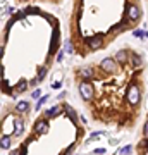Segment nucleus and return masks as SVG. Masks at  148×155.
Returning <instances> with one entry per match:
<instances>
[{
	"instance_id": "nucleus-1",
	"label": "nucleus",
	"mask_w": 148,
	"mask_h": 155,
	"mask_svg": "<svg viewBox=\"0 0 148 155\" xmlns=\"http://www.w3.org/2000/svg\"><path fill=\"white\" fill-rule=\"evenodd\" d=\"M126 100L127 104L133 107H136L140 104V100H141V91H140V86L136 83H133L127 86V91H126Z\"/></svg>"
},
{
	"instance_id": "nucleus-2",
	"label": "nucleus",
	"mask_w": 148,
	"mask_h": 155,
	"mask_svg": "<svg viewBox=\"0 0 148 155\" xmlns=\"http://www.w3.org/2000/svg\"><path fill=\"white\" fill-rule=\"evenodd\" d=\"M79 93H81V98L84 102H91L95 98V86L91 84V81H81L79 83Z\"/></svg>"
},
{
	"instance_id": "nucleus-3",
	"label": "nucleus",
	"mask_w": 148,
	"mask_h": 155,
	"mask_svg": "<svg viewBox=\"0 0 148 155\" xmlns=\"http://www.w3.org/2000/svg\"><path fill=\"white\" fill-rule=\"evenodd\" d=\"M141 19V9L138 4H129L126 9V21L129 24H136L138 21Z\"/></svg>"
},
{
	"instance_id": "nucleus-4",
	"label": "nucleus",
	"mask_w": 148,
	"mask_h": 155,
	"mask_svg": "<svg viewBox=\"0 0 148 155\" xmlns=\"http://www.w3.org/2000/svg\"><path fill=\"white\" fill-rule=\"evenodd\" d=\"M117 64H119V62L115 61L114 57H105V59H102V62H100V69L104 72H107V74H115V72H117Z\"/></svg>"
},
{
	"instance_id": "nucleus-5",
	"label": "nucleus",
	"mask_w": 148,
	"mask_h": 155,
	"mask_svg": "<svg viewBox=\"0 0 148 155\" xmlns=\"http://www.w3.org/2000/svg\"><path fill=\"white\" fill-rule=\"evenodd\" d=\"M104 41H105L104 35H95V36H91V38L86 40V45L91 50H98V48H102V47H104Z\"/></svg>"
},
{
	"instance_id": "nucleus-6",
	"label": "nucleus",
	"mask_w": 148,
	"mask_h": 155,
	"mask_svg": "<svg viewBox=\"0 0 148 155\" xmlns=\"http://www.w3.org/2000/svg\"><path fill=\"white\" fill-rule=\"evenodd\" d=\"M77 76L81 78L83 81H91V79L95 78V71H93V67H88V66L79 67V69H77Z\"/></svg>"
},
{
	"instance_id": "nucleus-7",
	"label": "nucleus",
	"mask_w": 148,
	"mask_h": 155,
	"mask_svg": "<svg viewBox=\"0 0 148 155\" xmlns=\"http://www.w3.org/2000/svg\"><path fill=\"white\" fill-rule=\"evenodd\" d=\"M48 121L47 119H38V121L35 122V133L36 134H45L48 133Z\"/></svg>"
},
{
	"instance_id": "nucleus-8",
	"label": "nucleus",
	"mask_w": 148,
	"mask_h": 155,
	"mask_svg": "<svg viewBox=\"0 0 148 155\" xmlns=\"http://www.w3.org/2000/svg\"><path fill=\"white\" fill-rule=\"evenodd\" d=\"M129 55H133L131 52H129L127 48H122V50H117V52H115L114 59L119 62V64H126V62L129 61Z\"/></svg>"
},
{
	"instance_id": "nucleus-9",
	"label": "nucleus",
	"mask_w": 148,
	"mask_h": 155,
	"mask_svg": "<svg viewBox=\"0 0 148 155\" xmlns=\"http://www.w3.org/2000/svg\"><path fill=\"white\" fill-rule=\"evenodd\" d=\"M24 133V121L21 117H16L14 119V136H21Z\"/></svg>"
},
{
	"instance_id": "nucleus-10",
	"label": "nucleus",
	"mask_w": 148,
	"mask_h": 155,
	"mask_svg": "<svg viewBox=\"0 0 148 155\" xmlns=\"http://www.w3.org/2000/svg\"><path fill=\"white\" fill-rule=\"evenodd\" d=\"M16 110H17V112H21V114H26V112L29 110V102H26V100H21V102H17Z\"/></svg>"
},
{
	"instance_id": "nucleus-11",
	"label": "nucleus",
	"mask_w": 148,
	"mask_h": 155,
	"mask_svg": "<svg viewBox=\"0 0 148 155\" xmlns=\"http://www.w3.org/2000/svg\"><path fill=\"white\" fill-rule=\"evenodd\" d=\"M64 109H66V112H67V116H69V119H71L74 124L77 122V116H76V112L72 110V107L71 105H64Z\"/></svg>"
},
{
	"instance_id": "nucleus-12",
	"label": "nucleus",
	"mask_w": 148,
	"mask_h": 155,
	"mask_svg": "<svg viewBox=\"0 0 148 155\" xmlns=\"http://www.w3.org/2000/svg\"><path fill=\"white\" fill-rule=\"evenodd\" d=\"M59 112H61V107H59V105H54V107H50L48 110L45 112V116H48V117H54L55 114H59Z\"/></svg>"
},
{
	"instance_id": "nucleus-13",
	"label": "nucleus",
	"mask_w": 148,
	"mask_h": 155,
	"mask_svg": "<svg viewBox=\"0 0 148 155\" xmlns=\"http://www.w3.org/2000/svg\"><path fill=\"white\" fill-rule=\"evenodd\" d=\"M0 147H2V150H7L9 147H11V136H2V143H0Z\"/></svg>"
},
{
	"instance_id": "nucleus-14",
	"label": "nucleus",
	"mask_w": 148,
	"mask_h": 155,
	"mask_svg": "<svg viewBox=\"0 0 148 155\" xmlns=\"http://www.w3.org/2000/svg\"><path fill=\"white\" fill-rule=\"evenodd\" d=\"M16 90H17V91H21V93H22V91H26V90H28V81H26V79L19 81L17 86H16Z\"/></svg>"
},
{
	"instance_id": "nucleus-15",
	"label": "nucleus",
	"mask_w": 148,
	"mask_h": 155,
	"mask_svg": "<svg viewBox=\"0 0 148 155\" xmlns=\"http://www.w3.org/2000/svg\"><path fill=\"white\" fill-rule=\"evenodd\" d=\"M45 76H47V67L41 66V67L38 69V78H36V79H38V81H43Z\"/></svg>"
},
{
	"instance_id": "nucleus-16",
	"label": "nucleus",
	"mask_w": 148,
	"mask_h": 155,
	"mask_svg": "<svg viewBox=\"0 0 148 155\" xmlns=\"http://www.w3.org/2000/svg\"><path fill=\"white\" fill-rule=\"evenodd\" d=\"M133 36H136V38H146V31H141V29H134V31H133Z\"/></svg>"
},
{
	"instance_id": "nucleus-17",
	"label": "nucleus",
	"mask_w": 148,
	"mask_h": 155,
	"mask_svg": "<svg viewBox=\"0 0 148 155\" xmlns=\"http://www.w3.org/2000/svg\"><path fill=\"white\" fill-rule=\"evenodd\" d=\"M47 100H48V97H47V95H45V97H41V98H38V102H36V107H35V109H36V110H40V109H41V105H43Z\"/></svg>"
},
{
	"instance_id": "nucleus-18",
	"label": "nucleus",
	"mask_w": 148,
	"mask_h": 155,
	"mask_svg": "<svg viewBox=\"0 0 148 155\" xmlns=\"http://www.w3.org/2000/svg\"><path fill=\"white\" fill-rule=\"evenodd\" d=\"M133 64H134V66H141V57L140 55H136V54H133Z\"/></svg>"
},
{
	"instance_id": "nucleus-19",
	"label": "nucleus",
	"mask_w": 148,
	"mask_h": 155,
	"mask_svg": "<svg viewBox=\"0 0 148 155\" xmlns=\"http://www.w3.org/2000/svg\"><path fill=\"white\" fill-rule=\"evenodd\" d=\"M31 98H35V100H38V98H41V91H40L38 88L35 90L33 93H31Z\"/></svg>"
},
{
	"instance_id": "nucleus-20",
	"label": "nucleus",
	"mask_w": 148,
	"mask_h": 155,
	"mask_svg": "<svg viewBox=\"0 0 148 155\" xmlns=\"http://www.w3.org/2000/svg\"><path fill=\"white\" fill-rule=\"evenodd\" d=\"M131 145H127V147H124V148H122L121 150V155H129V153H131Z\"/></svg>"
},
{
	"instance_id": "nucleus-21",
	"label": "nucleus",
	"mask_w": 148,
	"mask_h": 155,
	"mask_svg": "<svg viewBox=\"0 0 148 155\" xmlns=\"http://www.w3.org/2000/svg\"><path fill=\"white\" fill-rule=\"evenodd\" d=\"M64 55H66V50H61V52L57 54V62H62V61H64Z\"/></svg>"
},
{
	"instance_id": "nucleus-22",
	"label": "nucleus",
	"mask_w": 148,
	"mask_h": 155,
	"mask_svg": "<svg viewBox=\"0 0 148 155\" xmlns=\"http://www.w3.org/2000/svg\"><path fill=\"white\" fill-rule=\"evenodd\" d=\"M66 52H67V54H71V52H72V43H71V41H66Z\"/></svg>"
},
{
	"instance_id": "nucleus-23",
	"label": "nucleus",
	"mask_w": 148,
	"mask_h": 155,
	"mask_svg": "<svg viewBox=\"0 0 148 155\" xmlns=\"http://www.w3.org/2000/svg\"><path fill=\"white\" fill-rule=\"evenodd\" d=\"M143 136H145V138H148V121L145 122V127H143Z\"/></svg>"
},
{
	"instance_id": "nucleus-24",
	"label": "nucleus",
	"mask_w": 148,
	"mask_h": 155,
	"mask_svg": "<svg viewBox=\"0 0 148 155\" xmlns=\"http://www.w3.org/2000/svg\"><path fill=\"white\" fill-rule=\"evenodd\" d=\"M93 153L95 155H104L105 153V148H97V150H93Z\"/></svg>"
},
{
	"instance_id": "nucleus-25",
	"label": "nucleus",
	"mask_w": 148,
	"mask_h": 155,
	"mask_svg": "<svg viewBox=\"0 0 148 155\" xmlns=\"http://www.w3.org/2000/svg\"><path fill=\"white\" fill-rule=\"evenodd\" d=\"M11 155H24V150H14Z\"/></svg>"
},
{
	"instance_id": "nucleus-26",
	"label": "nucleus",
	"mask_w": 148,
	"mask_h": 155,
	"mask_svg": "<svg viewBox=\"0 0 148 155\" xmlns=\"http://www.w3.org/2000/svg\"><path fill=\"white\" fill-rule=\"evenodd\" d=\"M61 86H62V83H61V81H57V83H54V88H55V90H57V88H61Z\"/></svg>"
},
{
	"instance_id": "nucleus-27",
	"label": "nucleus",
	"mask_w": 148,
	"mask_h": 155,
	"mask_svg": "<svg viewBox=\"0 0 148 155\" xmlns=\"http://www.w3.org/2000/svg\"><path fill=\"white\" fill-rule=\"evenodd\" d=\"M143 155H148V150H146V152H145V153H143Z\"/></svg>"
}]
</instances>
